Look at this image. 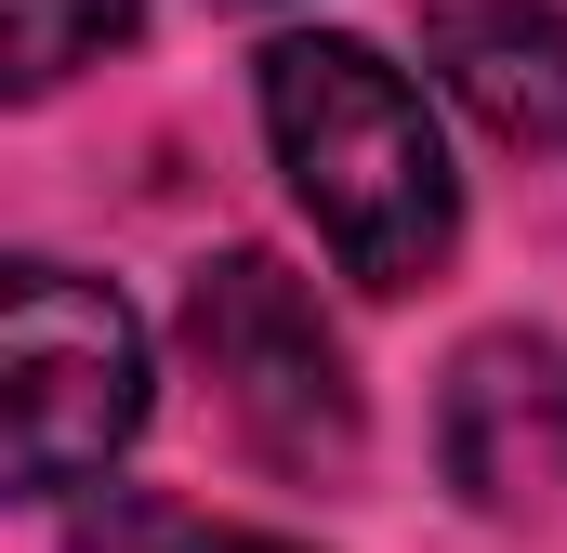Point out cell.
<instances>
[{
  "instance_id": "7a4b0ae2",
  "label": "cell",
  "mask_w": 567,
  "mask_h": 553,
  "mask_svg": "<svg viewBox=\"0 0 567 553\" xmlns=\"http://www.w3.org/2000/svg\"><path fill=\"white\" fill-rule=\"evenodd\" d=\"M0 369H13V488L53 501L80 474H106L145 421V330L120 290L66 264L0 276Z\"/></svg>"
},
{
  "instance_id": "8992f818",
  "label": "cell",
  "mask_w": 567,
  "mask_h": 553,
  "mask_svg": "<svg viewBox=\"0 0 567 553\" xmlns=\"http://www.w3.org/2000/svg\"><path fill=\"white\" fill-rule=\"evenodd\" d=\"M133 13L145 0H0V53H13L0 80L13 93H53L66 66H93L106 40H133Z\"/></svg>"
},
{
  "instance_id": "52a82bcc",
  "label": "cell",
  "mask_w": 567,
  "mask_h": 553,
  "mask_svg": "<svg viewBox=\"0 0 567 553\" xmlns=\"http://www.w3.org/2000/svg\"><path fill=\"white\" fill-rule=\"evenodd\" d=\"M66 553H290V541H265V528H212V514H185V501H106V514H80Z\"/></svg>"
},
{
  "instance_id": "5b68a950",
  "label": "cell",
  "mask_w": 567,
  "mask_h": 553,
  "mask_svg": "<svg viewBox=\"0 0 567 553\" xmlns=\"http://www.w3.org/2000/svg\"><path fill=\"white\" fill-rule=\"evenodd\" d=\"M435 80L528 158H567V13L555 0H423Z\"/></svg>"
},
{
  "instance_id": "3957f363",
  "label": "cell",
  "mask_w": 567,
  "mask_h": 553,
  "mask_svg": "<svg viewBox=\"0 0 567 553\" xmlns=\"http://www.w3.org/2000/svg\"><path fill=\"white\" fill-rule=\"evenodd\" d=\"M185 343H198L225 421L278 474H357V383H343V343L317 330L290 264H265V251L198 264L185 276Z\"/></svg>"
},
{
  "instance_id": "277c9868",
  "label": "cell",
  "mask_w": 567,
  "mask_h": 553,
  "mask_svg": "<svg viewBox=\"0 0 567 553\" xmlns=\"http://www.w3.org/2000/svg\"><path fill=\"white\" fill-rule=\"evenodd\" d=\"M435 461L475 514H542L567 488V343H542V330L462 343V369L435 396Z\"/></svg>"
},
{
  "instance_id": "6da1fadb",
  "label": "cell",
  "mask_w": 567,
  "mask_h": 553,
  "mask_svg": "<svg viewBox=\"0 0 567 553\" xmlns=\"http://www.w3.org/2000/svg\"><path fill=\"white\" fill-rule=\"evenodd\" d=\"M265 133H278L290 198L317 211L330 264L357 290H423L449 264L462 185H449V145H435V106L410 93V66L303 27V40L265 53Z\"/></svg>"
}]
</instances>
